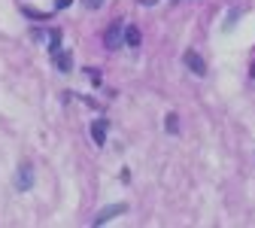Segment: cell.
<instances>
[{"mask_svg":"<svg viewBox=\"0 0 255 228\" xmlns=\"http://www.w3.org/2000/svg\"><path fill=\"white\" fill-rule=\"evenodd\" d=\"M30 189H34V165L21 161L15 168V192H30Z\"/></svg>","mask_w":255,"mask_h":228,"instance_id":"6da1fadb","label":"cell"},{"mask_svg":"<svg viewBox=\"0 0 255 228\" xmlns=\"http://www.w3.org/2000/svg\"><path fill=\"white\" fill-rule=\"evenodd\" d=\"M182 64L195 73V76H207V61H204V55L201 52H195V49H188L185 55H182Z\"/></svg>","mask_w":255,"mask_h":228,"instance_id":"7a4b0ae2","label":"cell"},{"mask_svg":"<svg viewBox=\"0 0 255 228\" xmlns=\"http://www.w3.org/2000/svg\"><path fill=\"white\" fill-rule=\"evenodd\" d=\"M122 30H125V24L122 21H113L107 30H104V46L113 52V49H122Z\"/></svg>","mask_w":255,"mask_h":228,"instance_id":"3957f363","label":"cell"},{"mask_svg":"<svg viewBox=\"0 0 255 228\" xmlns=\"http://www.w3.org/2000/svg\"><path fill=\"white\" fill-rule=\"evenodd\" d=\"M140 40H143L140 27H137V24H125V30H122V46H128V49H137V46H140Z\"/></svg>","mask_w":255,"mask_h":228,"instance_id":"277c9868","label":"cell"},{"mask_svg":"<svg viewBox=\"0 0 255 228\" xmlns=\"http://www.w3.org/2000/svg\"><path fill=\"white\" fill-rule=\"evenodd\" d=\"M107 131H110V122H107V119L91 122V140L98 143V146H104V143H107Z\"/></svg>","mask_w":255,"mask_h":228,"instance_id":"5b68a950","label":"cell"},{"mask_svg":"<svg viewBox=\"0 0 255 228\" xmlns=\"http://www.w3.org/2000/svg\"><path fill=\"white\" fill-rule=\"evenodd\" d=\"M128 210V204H116V207H107V210H101L98 216H94V225H107L110 219H116L119 213H125Z\"/></svg>","mask_w":255,"mask_h":228,"instance_id":"8992f818","label":"cell"},{"mask_svg":"<svg viewBox=\"0 0 255 228\" xmlns=\"http://www.w3.org/2000/svg\"><path fill=\"white\" fill-rule=\"evenodd\" d=\"M55 67H58L61 73H70V70H73V55L58 49V52H55Z\"/></svg>","mask_w":255,"mask_h":228,"instance_id":"52a82bcc","label":"cell"},{"mask_svg":"<svg viewBox=\"0 0 255 228\" xmlns=\"http://www.w3.org/2000/svg\"><path fill=\"white\" fill-rule=\"evenodd\" d=\"M58 49H61V30H58V27H55V30H52V37H49V52H52V55H55V52H58Z\"/></svg>","mask_w":255,"mask_h":228,"instance_id":"ba28073f","label":"cell"},{"mask_svg":"<svg viewBox=\"0 0 255 228\" xmlns=\"http://www.w3.org/2000/svg\"><path fill=\"white\" fill-rule=\"evenodd\" d=\"M167 131H170V134H176V131H179V116H176V113H170V116H167Z\"/></svg>","mask_w":255,"mask_h":228,"instance_id":"9c48e42d","label":"cell"},{"mask_svg":"<svg viewBox=\"0 0 255 228\" xmlns=\"http://www.w3.org/2000/svg\"><path fill=\"white\" fill-rule=\"evenodd\" d=\"M82 3H85V9H101L107 0H82Z\"/></svg>","mask_w":255,"mask_h":228,"instance_id":"30bf717a","label":"cell"},{"mask_svg":"<svg viewBox=\"0 0 255 228\" xmlns=\"http://www.w3.org/2000/svg\"><path fill=\"white\" fill-rule=\"evenodd\" d=\"M73 3V0H55V9H67Z\"/></svg>","mask_w":255,"mask_h":228,"instance_id":"8fae6325","label":"cell"},{"mask_svg":"<svg viewBox=\"0 0 255 228\" xmlns=\"http://www.w3.org/2000/svg\"><path fill=\"white\" fill-rule=\"evenodd\" d=\"M137 3H140V6H155L158 0H137Z\"/></svg>","mask_w":255,"mask_h":228,"instance_id":"7c38bea8","label":"cell"}]
</instances>
